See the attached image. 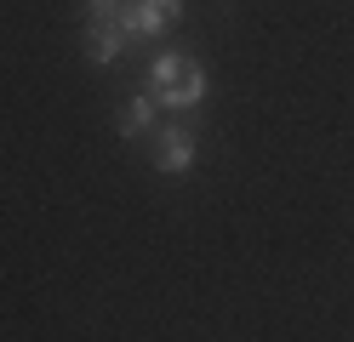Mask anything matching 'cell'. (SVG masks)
Masks as SVG:
<instances>
[{"label": "cell", "instance_id": "cell-1", "mask_svg": "<svg viewBox=\"0 0 354 342\" xmlns=\"http://www.w3.org/2000/svg\"><path fill=\"white\" fill-rule=\"evenodd\" d=\"M143 97L154 108H194L206 97V68L194 57H183V52H160L149 63V91Z\"/></svg>", "mask_w": 354, "mask_h": 342}, {"label": "cell", "instance_id": "cell-2", "mask_svg": "<svg viewBox=\"0 0 354 342\" xmlns=\"http://www.w3.org/2000/svg\"><path fill=\"white\" fill-rule=\"evenodd\" d=\"M194 166V131L189 126H160L154 131V171L160 177H189Z\"/></svg>", "mask_w": 354, "mask_h": 342}, {"label": "cell", "instance_id": "cell-3", "mask_svg": "<svg viewBox=\"0 0 354 342\" xmlns=\"http://www.w3.org/2000/svg\"><path fill=\"white\" fill-rule=\"evenodd\" d=\"M177 17H183V0H131V35L138 40L166 35Z\"/></svg>", "mask_w": 354, "mask_h": 342}, {"label": "cell", "instance_id": "cell-4", "mask_svg": "<svg viewBox=\"0 0 354 342\" xmlns=\"http://www.w3.org/2000/svg\"><path fill=\"white\" fill-rule=\"evenodd\" d=\"M126 35L120 29H109V23H86V63H97V68H109L120 52H126Z\"/></svg>", "mask_w": 354, "mask_h": 342}, {"label": "cell", "instance_id": "cell-5", "mask_svg": "<svg viewBox=\"0 0 354 342\" xmlns=\"http://www.w3.org/2000/svg\"><path fill=\"white\" fill-rule=\"evenodd\" d=\"M149 120H154V103H149V97H131V103H120V114H115V131L126 137V143H138V137H149Z\"/></svg>", "mask_w": 354, "mask_h": 342}, {"label": "cell", "instance_id": "cell-6", "mask_svg": "<svg viewBox=\"0 0 354 342\" xmlns=\"http://www.w3.org/2000/svg\"><path fill=\"white\" fill-rule=\"evenodd\" d=\"M86 23H109V29H120L126 40H138L131 35V0H86Z\"/></svg>", "mask_w": 354, "mask_h": 342}]
</instances>
